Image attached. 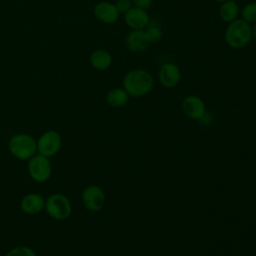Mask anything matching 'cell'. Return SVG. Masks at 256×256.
Returning a JSON list of instances; mask_svg holds the SVG:
<instances>
[{
	"instance_id": "cell-7",
	"label": "cell",
	"mask_w": 256,
	"mask_h": 256,
	"mask_svg": "<svg viewBox=\"0 0 256 256\" xmlns=\"http://www.w3.org/2000/svg\"><path fill=\"white\" fill-rule=\"evenodd\" d=\"M82 201L89 211H100L105 203V193L100 186L89 185L82 191Z\"/></svg>"
},
{
	"instance_id": "cell-1",
	"label": "cell",
	"mask_w": 256,
	"mask_h": 256,
	"mask_svg": "<svg viewBox=\"0 0 256 256\" xmlns=\"http://www.w3.org/2000/svg\"><path fill=\"white\" fill-rule=\"evenodd\" d=\"M154 85V79L150 72L137 68L130 70L123 78V88L132 97H142L149 93Z\"/></svg>"
},
{
	"instance_id": "cell-4",
	"label": "cell",
	"mask_w": 256,
	"mask_h": 256,
	"mask_svg": "<svg viewBox=\"0 0 256 256\" xmlns=\"http://www.w3.org/2000/svg\"><path fill=\"white\" fill-rule=\"evenodd\" d=\"M46 213L53 219L63 221L70 217L72 205L70 200L61 193H54L45 199Z\"/></svg>"
},
{
	"instance_id": "cell-14",
	"label": "cell",
	"mask_w": 256,
	"mask_h": 256,
	"mask_svg": "<svg viewBox=\"0 0 256 256\" xmlns=\"http://www.w3.org/2000/svg\"><path fill=\"white\" fill-rule=\"evenodd\" d=\"M89 61L94 69L102 71L108 69L111 66L112 56L107 50L97 49L91 53Z\"/></svg>"
},
{
	"instance_id": "cell-13",
	"label": "cell",
	"mask_w": 256,
	"mask_h": 256,
	"mask_svg": "<svg viewBox=\"0 0 256 256\" xmlns=\"http://www.w3.org/2000/svg\"><path fill=\"white\" fill-rule=\"evenodd\" d=\"M149 41L145 34L144 29L142 30H131L126 37L127 48L134 53H139L144 51L148 45Z\"/></svg>"
},
{
	"instance_id": "cell-9",
	"label": "cell",
	"mask_w": 256,
	"mask_h": 256,
	"mask_svg": "<svg viewBox=\"0 0 256 256\" xmlns=\"http://www.w3.org/2000/svg\"><path fill=\"white\" fill-rule=\"evenodd\" d=\"M124 20L127 26L132 30L145 29L150 22L148 12L145 9L135 6H132V8L125 13Z\"/></svg>"
},
{
	"instance_id": "cell-3",
	"label": "cell",
	"mask_w": 256,
	"mask_h": 256,
	"mask_svg": "<svg viewBox=\"0 0 256 256\" xmlns=\"http://www.w3.org/2000/svg\"><path fill=\"white\" fill-rule=\"evenodd\" d=\"M8 150L16 159L29 160L37 154L36 140L26 133L15 134L8 141Z\"/></svg>"
},
{
	"instance_id": "cell-11",
	"label": "cell",
	"mask_w": 256,
	"mask_h": 256,
	"mask_svg": "<svg viewBox=\"0 0 256 256\" xmlns=\"http://www.w3.org/2000/svg\"><path fill=\"white\" fill-rule=\"evenodd\" d=\"M184 113L191 119L200 120L206 113L204 101L196 95H189L182 102Z\"/></svg>"
},
{
	"instance_id": "cell-18",
	"label": "cell",
	"mask_w": 256,
	"mask_h": 256,
	"mask_svg": "<svg viewBox=\"0 0 256 256\" xmlns=\"http://www.w3.org/2000/svg\"><path fill=\"white\" fill-rule=\"evenodd\" d=\"M242 19L249 24L256 22V2H250L246 4L241 10Z\"/></svg>"
},
{
	"instance_id": "cell-15",
	"label": "cell",
	"mask_w": 256,
	"mask_h": 256,
	"mask_svg": "<svg viewBox=\"0 0 256 256\" xmlns=\"http://www.w3.org/2000/svg\"><path fill=\"white\" fill-rule=\"evenodd\" d=\"M129 99V94L124 88H112L106 94V102L115 108L122 107L127 104Z\"/></svg>"
},
{
	"instance_id": "cell-21",
	"label": "cell",
	"mask_w": 256,
	"mask_h": 256,
	"mask_svg": "<svg viewBox=\"0 0 256 256\" xmlns=\"http://www.w3.org/2000/svg\"><path fill=\"white\" fill-rule=\"evenodd\" d=\"M132 4L135 7L147 10L152 4V0H132Z\"/></svg>"
},
{
	"instance_id": "cell-17",
	"label": "cell",
	"mask_w": 256,
	"mask_h": 256,
	"mask_svg": "<svg viewBox=\"0 0 256 256\" xmlns=\"http://www.w3.org/2000/svg\"><path fill=\"white\" fill-rule=\"evenodd\" d=\"M144 31L149 43H158L163 37V32L160 26L156 24H151L150 22L146 26Z\"/></svg>"
},
{
	"instance_id": "cell-24",
	"label": "cell",
	"mask_w": 256,
	"mask_h": 256,
	"mask_svg": "<svg viewBox=\"0 0 256 256\" xmlns=\"http://www.w3.org/2000/svg\"><path fill=\"white\" fill-rule=\"evenodd\" d=\"M255 67H256V61H255Z\"/></svg>"
},
{
	"instance_id": "cell-12",
	"label": "cell",
	"mask_w": 256,
	"mask_h": 256,
	"mask_svg": "<svg viewBox=\"0 0 256 256\" xmlns=\"http://www.w3.org/2000/svg\"><path fill=\"white\" fill-rule=\"evenodd\" d=\"M45 207V199L41 194L28 193L24 195L20 201V209L28 215H36Z\"/></svg>"
},
{
	"instance_id": "cell-2",
	"label": "cell",
	"mask_w": 256,
	"mask_h": 256,
	"mask_svg": "<svg viewBox=\"0 0 256 256\" xmlns=\"http://www.w3.org/2000/svg\"><path fill=\"white\" fill-rule=\"evenodd\" d=\"M225 41L233 49H241L252 40L251 24L241 19H235L228 23L225 30Z\"/></svg>"
},
{
	"instance_id": "cell-23",
	"label": "cell",
	"mask_w": 256,
	"mask_h": 256,
	"mask_svg": "<svg viewBox=\"0 0 256 256\" xmlns=\"http://www.w3.org/2000/svg\"><path fill=\"white\" fill-rule=\"evenodd\" d=\"M214 1L219 2V3H223V2H225V1H227V0H214Z\"/></svg>"
},
{
	"instance_id": "cell-16",
	"label": "cell",
	"mask_w": 256,
	"mask_h": 256,
	"mask_svg": "<svg viewBox=\"0 0 256 256\" xmlns=\"http://www.w3.org/2000/svg\"><path fill=\"white\" fill-rule=\"evenodd\" d=\"M239 14V6L234 0H227L223 3H221L220 9H219V15L220 18L227 23H230L237 19Z\"/></svg>"
},
{
	"instance_id": "cell-6",
	"label": "cell",
	"mask_w": 256,
	"mask_h": 256,
	"mask_svg": "<svg viewBox=\"0 0 256 256\" xmlns=\"http://www.w3.org/2000/svg\"><path fill=\"white\" fill-rule=\"evenodd\" d=\"M37 153L48 158L56 155L62 146V138L55 130H47L43 132L36 140Z\"/></svg>"
},
{
	"instance_id": "cell-5",
	"label": "cell",
	"mask_w": 256,
	"mask_h": 256,
	"mask_svg": "<svg viewBox=\"0 0 256 256\" xmlns=\"http://www.w3.org/2000/svg\"><path fill=\"white\" fill-rule=\"evenodd\" d=\"M27 170L32 180L38 183L48 181L52 174V166L49 158L38 153L28 160Z\"/></svg>"
},
{
	"instance_id": "cell-19",
	"label": "cell",
	"mask_w": 256,
	"mask_h": 256,
	"mask_svg": "<svg viewBox=\"0 0 256 256\" xmlns=\"http://www.w3.org/2000/svg\"><path fill=\"white\" fill-rule=\"evenodd\" d=\"M5 256H37L35 251L25 245H18L10 249Z\"/></svg>"
},
{
	"instance_id": "cell-22",
	"label": "cell",
	"mask_w": 256,
	"mask_h": 256,
	"mask_svg": "<svg viewBox=\"0 0 256 256\" xmlns=\"http://www.w3.org/2000/svg\"><path fill=\"white\" fill-rule=\"evenodd\" d=\"M251 28H252V38L256 41V22L253 23Z\"/></svg>"
},
{
	"instance_id": "cell-10",
	"label": "cell",
	"mask_w": 256,
	"mask_h": 256,
	"mask_svg": "<svg viewBox=\"0 0 256 256\" xmlns=\"http://www.w3.org/2000/svg\"><path fill=\"white\" fill-rule=\"evenodd\" d=\"M158 78L160 83L166 88L175 87L181 78V72L179 67L171 62L164 63L159 70Z\"/></svg>"
},
{
	"instance_id": "cell-20",
	"label": "cell",
	"mask_w": 256,
	"mask_h": 256,
	"mask_svg": "<svg viewBox=\"0 0 256 256\" xmlns=\"http://www.w3.org/2000/svg\"><path fill=\"white\" fill-rule=\"evenodd\" d=\"M115 6L119 13H126L128 10H130L133 6L132 0H117L115 3Z\"/></svg>"
},
{
	"instance_id": "cell-8",
	"label": "cell",
	"mask_w": 256,
	"mask_h": 256,
	"mask_svg": "<svg viewBox=\"0 0 256 256\" xmlns=\"http://www.w3.org/2000/svg\"><path fill=\"white\" fill-rule=\"evenodd\" d=\"M94 16L104 24H113L119 18V11L114 3L100 1L93 8Z\"/></svg>"
}]
</instances>
